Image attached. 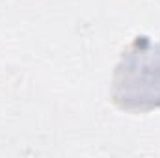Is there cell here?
Returning <instances> with one entry per match:
<instances>
[{
	"mask_svg": "<svg viewBox=\"0 0 160 158\" xmlns=\"http://www.w3.org/2000/svg\"><path fill=\"white\" fill-rule=\"evenodd\" d=\"M112 102L130 114H147L160 108V43L138 36L116 65Z\"/></svg>",
	"mask_w": 160,
	"mask_h": 158,
	"instance_id": "6da1fadb",
	"label": "cell"
}]
</instances>
